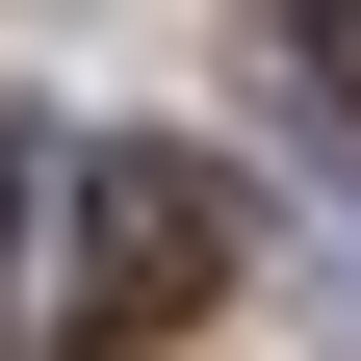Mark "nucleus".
<instances>
[{
    "instance_id": "1",
    "label": "nucleus",
    "mask_w": 361,
    "mask_h": 361,
    "mask_svg": "<svg viewBox=\"0 0 361 361\" xmlns=\"http://www.w3.org/2000/svg\"><path fill=\"white\" fill-rule=\"evenodd\" d=\"M207 284H233V180L180 155V129L78 155V336H180Z\"/></svg>"
},
{
    "instance_id": "2",
    "label": "nucleus",
    "mask_w": 361,
    "mask_h": 361,
    "mask_svg": "<svg viewBox=\"0 0 361 361\" xmlns=\"http://www.w3.org/2000/svg\"><path fill=\"white\" fill-rule=\"evenodd\" d=\"M284 52H310V78H336V104H361V0H310V26H284Z\"/></svg>"
},
{
    "instance_id": "3",
    "label": "nucleus",
    "mask_w": 361,
    "mask_h": 361,
    "mask_svg": "<svg viewBox=\"0 0 361 361\" xmlns=\"http://www.w3.org/2000/svg\"><path fill=\"white\" fill-rule=\"evenodd\" d=\"M0 207H26V180H0Z\"/></svg>"
}]
</instances>
